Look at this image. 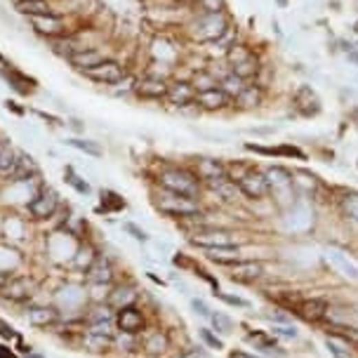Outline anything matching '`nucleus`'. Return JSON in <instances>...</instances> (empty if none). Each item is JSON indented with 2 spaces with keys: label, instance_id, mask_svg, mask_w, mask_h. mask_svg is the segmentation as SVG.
Instances as JSON below:
<instances>
[{
  "label": "nucleus",
  "instance_id": "nucleus-1",
  "mask_svg": "<svg viewBox=\"0 0 358 358\" xmlns=\"http://www.w3.org/2000/svg\"><path fill=\"white\" fill-rule=\"evenodd\" d=\"M231 31V19L227 12H196L191 21L186 24V33L191 36L194 43L201 45H214Z\"/></svg>",
  "mask_w": 358,
  "mask_h": 358
},
{
  "label": "nucleus",
  "instance_id": "nucleus-2",
  "mask_svg": "<svg viewBox=\"0 0 358 358\" xmlns=\"http://www.w3.org/2000/svg\"><path fill=\"white\" fill-rule=\"evenodd\" d=\"M158 186L165 191H172V194H181L189 198H198L201 194V179L196 177L194 170L189 168H179V165H168V168H161L158 172Z\"/></svg>",
  "mask_w": 358,
  "mask_h": 358
},
{
  "label": "nucleus",
  "instance_id": "nucleus-3",
  "mask_svg": "<svg viewBox=\"0 0 358 358\" xmlns=\"http://www.w3.org/2000/svg\"><path fill=\"white\" fill-rule=\"evenodd\" d=\"M153 205H156V210L161 214L172 217V219L201 217V203H198V198L172 194V191H165V189H161L156 196H153Z\"/></svg>",
  "mask_w": 358,
  "mask_h": 358
},
{
  "label": "nucleus",
  "instance_id": "nucleus-4",
  "mask_svg": "<svg viewBox=\"0 0 358 358\" xmlns=\"http://www.w3.org/2000/svg\"><path fill=\"white\" fill-rule=\"evenodd\" d=\"M62 208V198H59L57 191L47 184H38V189L31 194V201L26 203V214L33 219V222H45V219H52L54 214Z\"/></svg>",
  "mask_w": 358,
  "mask_h": 358
},
{
  "label": "nucleus",
  "instance_id": "nucleus-5",
  "mask_svg": "<svg viewBox=\"0 0 358 358\" xmlns=\"http://www.w3.org/2000/svg\"><path fill=\"white\" fill-rule=\"evenodd\" d=\"M26 21H29L31 31L36 33V36H41L43 41H52V38H59V36H64V33L76 31L74 24H71V21L66 19V14H62V12L31 16V19H26Z\"/></svg>",
  "mask_w": 358,
  "mask_h": 358
},
{
  "label": "nucleus",
  "instance_id": "nucleus-6",
  "mask_svg": "<svg viewBox=\"0 0 358 358\" xmlns=\"http://www.w3.org/2000/svg\"><path fill=\"white\" fill-rule=\"evenodd\" d=\"M128 74H130V71H128V66H125L123 62H118V59H113V57H107L102 64H97L95 69L85 71V74H82V78H87V80L97 82V85H104V87H109V90H111V87L118 85V82L123 80Z\"/></svg>",
  "mask_w": 358,
  "mask_h": 358
},
{
  "label": "nucleus",
  "instance_id": "nucleus-7",
  "mask_svg": "<svg viewBox=\"0 0 358 358\" xmlns=\"http://www.w3.org/2000/svg\"><path fill=\"white\" fill-rule=\"evenodd\" d=\"M264 172H267V179H269V194L278 198L283 205H293V198H295L293 175L285 168H280V165H273V168L264 170Z\"/></svg>",
  "mask_w": 358,
  "mask_h": 358
},
{
  "label": "nucleus",
  "instance_id": "nucleus-8",
  "mask_svg": "<svg viewBox=\"0 0 358 358\" xmlns=\"http://www.w3.org/2000/svg\"><path fill=\"white\" fill-rule=\"evenodd\" d=\"M168 82L158 76H137L135 87H132V97H137L139 102H165L168 97Z\"/></svg>",
  "mask_w": 358,
  "mask_h": 358
},
{
  "label": "nucleus",
  "instance_id": "nucleus-9",
  "mask_svg": "<svg viewBox=\"0 0 358 358\" xmlns=\"http://www.w3.org/2000/svg\"><path fill=\"white\" fill-rule=\"evenodd\" d=\"M236 184H238L240 194H243L245 198H250V201H262V198L269 196L267 172H262V170H257V168L247 170V172L238 181H236Z\"/></svg>",
  "mask_w": 358,
  "mask_h": 358
},
{
  "label": "nucleus",
  "instance_id": "nucleus-10",
  "mask_svg": "<svg viewBox=\"0 0 358 358\" xmlns=\"http://www.w3.org/2000/svg\"><path fill=\"white\" fill-rule=\"evenodd\" d=\"M196 95L198 92L196 87L191 85L189 78H172L168 82V97H165V102L175 109H189L194 107Z\"/></svg>",
  "mask_w": 358,
  "mask_h": 358
},
{
  "label": "nucleus",
  "instance_id": "nucleus-11",
  "mask_svg": "<svg viewBox=\"0 0 358 358\" xmlns=\"http://www.w3.org/2000/svg\"><path fill=\"white\" fill-rule=\"evenodd\" d=\"M194 107L198 111H205V113H219V111H227V109L234 107V99H231L222 87H212V90L198 92Z\"/></svg>",
  "mask_w": 358,
  "mask_h": 358
},
{
  "label": "nucleus",
  "instance_id": "nucleus-12",
  "mask_svg": "<svg viewBox=\"0 0 358 358\" xmlns=\"http://www.w3.org/2000/svg\"><path fill=\"white\" fill-rule=\"evenodd\" d=\"M293 104L297 109V113L304 115V118H313V115L321 113L323 104H321V97L316 95L311 85H300L293 95Z\"/></svg>",
  "mask_w": 358,
  "mask_h": 358
},
{
  "label": "nucleus",
  "instance_id": "nucleus-13",
  "mask_svg": "<svg viewBox=\"0 0 358 358\" xmlns=\"http://www.w3.org/2000/svg\"><path fill=\"white\" fill-rule=\"evenodd\" d=\"M191 245L203 247V250H212V247H229L236 245L234 234L224 229H205V231H198V234L191 236Z\"/></svg>",
  "mask_w": 358,
  "mask_h": 358
},
{
  "label": "nucleus",
  "instance_id": "nucleus-14",
  "mask_svg": "<svg viewBox=\"0 0 358 358\" xmlns=\"http://www.w3.org/2000/svg\"><path fill=\"white\" fill-rule=\"evenodd\" d=\"M113 323L120 335H137L144 330V313L137 309V306H125V309L115 311Z\"/></svg>",
  "mask_w": 358,
  "mask_h": 358
},
{
  "label": "nucleus",
  "instance_id": "nucleus-15",
  "mask_svg": "<svg viewBox=\"0 0 358 358\" xmlns=\"http://www.w3.org/2000/svg\"><path fill=\"white\" fill-rule=\"evenodd\" d=\"M33 280L29 276H12V278H5L3 288H0V295L10 302H26L33 295Z\"/></svg>",
  "mask_w": 358,
  "mask_h": 358
},
{
  "label": "nucleus",
  "instance_id": "nucleus-16",
  "mask_svg": "<svg viewBox=\"0 0 358 358\" xmlns=\"http://www.w3.org/2000/svg\"><path fill=\"white\" fill-rule=\"evenodd\" d=\"M107 57H109V54L97 45V47H85V49H80V52H76L74 57L66 59V64H69L71 69L78 71V74L82 76L85 71H90V69H95L97 64H102Z\"/></svg>",
  "mask_w": 358,
  "mask_h": 358
},
{
  "label": "nucleus",
  "instance_id": "nucleus-17",
  "mask_svg": "<svg viewBox=\"0 0 358 358\" xmlns=\"http://www.w3.org/2000/svg\"><path fill=\"white\" fill-rule=\"evenodd\" d=\"M0 76L8 82V87H12L14 92H19V95H31L33 90L38 87V82L31 78V76L21 74L19 69H14V66H3L0 69Z\"/></svg>",
  "mask_w": 358,
  "mask_h": 358
},
{
  "label": "nucleus",
  "instance_id": "nucleus-18",
  "mask_svg": "<svg viewBox=\"0 0 358 358\" xmlns=\"http://www.w3.org/2000/svg\"><path fill=\"white\" fill-rule=\"evenodd\" d=\"M194 172L196 177L201 179V184H208V181L212 179L227 177V165L219 161V158H198Z\"/></svg>",
  "mask_w": 358,
  "mask_h": 358
},
{
  "label": "nucleus",
  "instance_id": "nucleus-19",
  "mask_svg": "<svg viewBox=\"0 0 358 358\" xmlns=\"http://www.w3.org/2000/svg\"><path fill=\"white\" fill-rule=\"evenodd\" d=\"M262 102H264V87L260 82L252 80L247 82L245 90L234 99V109H238V111H252V109L262 107Z\"/></svg>",
  "mask_w": 358,
  "mask_h": 358
},
{
  "label": "nucleus",
  "instance_id": "nucleus-20",
  "mask_svg": "<svg viewBox=\"0 0 358 358\" xmlns=\"http://www.w3.org/2000/svg\"><path fill=\"white\" fill-rule=\"evenodd\" d=\"M26 321H29V326L33 328H47L59 321V311L57 306H47V304L29 306V309H26Z\"/></svg>",
  "mask_w": 358,
  "mask_h": 358
},
{
  "label": "nucleus",
  "instance_id": "nucleus-21",
  "mask_svg": "<svg viewBox=\"0 0 358 358\" xmlns=\"http://www.w3.org/2000/svg\"><path fill=\"white\" fill-rule=\"evenodd\" d=\"M12 8H14V12L19 16H24V19L57 12V10H54V0H16V3H12Z\"/></svg>",
  "mask_w": 358,
  "mask_h": 358
},
{
  "label": "nucleus",
  "instance_id": "nucleus-22",
  "mask_svg": "<svg viewBox=\"0 0 358 358\" xmlns=\"http://www.w3.org/2000/svg\"><path fill=\"white\" fill-rule=\"evenodd\" d=\"M87 280L97 285H111L113 283V264L107 255H97L95 264L87 269Z\"/></svg>",
  "mask_w": 358,
  "mask_h": 358
},
{
  "label": "nucleus",
  "instance_id": "nucleus-23",
  "mask_svg": "<svg viewBox=\"0 0 358 358\" xmlns=\"http://www.w3.org/2000/svg\"><path fill=\"white\" fill-rule=\"evenodd\" d=\"M264 276V264L262 262H236L231 267V280H240V283H250Z\"/></svg>",
  "mask_w": 358,
  "mask_h": 358
},
{
  "label": "nucleus",
  "instance_id": "nucleus-24",
  "mask_svg": "<svg viewBox=\"0 0 358 358\" xmlns=\"http://www.w3.org/2000/svg\"><path fill=\"white\" fill-rule=\"evenodd\" d=\"M255 59H257L255 49L245 45V43H234V45L224 52V62H227L229 69H236V66L247 64V62H255Z\"/></svg>",
  "mask_w": 358,
  "mask_h": 358
},
{
  "label": "nucleus",
  "instance_id": "nucleus-25",
  "mask_svg": "<svg viewBox=\"0 0 358 358\" xmlns=\"http://www.w3.org/2000/svg\"><path fill=\"white\" fill-rule=\"evenodd\" d=\"M137 302V290L132 285H120V288H113L107 297V304L111 306L113 311H120L125 306H135Z\"/></svg>",
  "mask_w": 358,
  "mask_h": 358
},
{
  "label": "nucleus",
  "instance_id": "nucleus-26",
  "mask_svg": "<svg viewBox=\"0 0 358 358\" xmlns=\"http://www.w3.org/2000/svg\"><path fill=\"white\" fill-rule=\"evenodd\" d=\"M205 186L212 191V194H217L219 201H224V203H236V196L240 194V191H238V184H236L234 179H229V177L212 179V181H208Z\"/></svg>",
  "mask_w": 358,
  "mask_h": 358
},
{
  "label": "nucleus",
  "instance_id": "nucleus-27",
  "mask_svg": "<svg viewBox=\"0 0 358 358\" xmlns=\"http://www.w3.org/2000/svg\"><path fill=\"white\" fill-rule=\"evenodd\" d=\"M80 344L85 351H90V354H104V351L111 349L113 344V337H109V335H99V333H90V330H85L80 337Z\"/></svg>",
  "mask_w": 358,
  "mask_h": 358
},
{
  "label": "nucleus",
  "instance_id": "nucleus-28",
  "mask_svg": "<svg viewBox=\"0 0 358 358\" xmlns=\"http://www.w3.org/2000/svg\"><path fill=\"white\" fill-rule=\"evenodd\" d=\"M328 262L333 264V267L337 269V271L342 273L344 278H349V280H354V283H358V267L346 255H342L339 250H330L328 252Z\"/></svg>",
  "mask_w": 358,
  "mask_h": 358
},
{
  "label": "nucleus",
  "instance_id": "nucleus-29",
  "mask_svg": "<svg viewBox=\"0 0 358 358\" xmlns=\"http://www.w3.org/2000/svg\"><path fill=\"white\" fill-rule=\"evenodd\" d=\"M205 257L210 262L217 264H227V267H234L236 262H240V250L238 245H229V247H212V250H205Z\"/></svg>",
  "mask_w": 358,
  "mask_h": 358
},
{
  "label": "nucleus",
  "instance_id": "nucleus-30",
  "mask_svg": "<svg viewBox=\"0 0 358 358\" xmlns=\"http://www.w3.org/2000/svg\"><path fill=\"white\" fill-rule=\"evenodd\" d=\"M245 85H247V82H245L243 78H240V76H236L231 69H227L222 76H219V87H222V90L227 92V95H229L231 99L238 97L240 92L245 90Z\"/></svg>",
  "mask_w": 358,
  "mask_h": 358
},
{
  "label": "nucleus",
  "instance_id": "nucleus-31",
  "mask_svg": "<svg viewBox=\"0 0 358 358\" xmlns=\"http://www.w3.org/2000/svg\"><path fill=\"white\" fill-rule=\"evenodd\" d=\"M66 144H69L71 148H76V151L85 153V156H90V158H102V156H104L102 144H99V142H95V139H82V137H69V139H66Z\"/></svg>",
  "mask_w": 358,
  "mask_h": 358
},
{
  "label": "nucleus",
  "instance_id": "nucleus-32",
  "mask_svg": "<svg viewBox=\"0 0 358 358\" xmlns=\"http://www.w3.org/2000/svg\"><path fill=\"white\" fill-rule=\"evenodd\" d=\"M97 260V250L92 243H80L78 247H76V255H74V267L80 269V271L87 273V269L95 264Z\"/></svg>",
  "mask_w": 358,
  "mask_h": 358
},
{
  "label": "nucleus",
  "instance_id": "nucleus-33",
  "mask_svg": "<svg viewBox=\"0 0 358 358\" xmlns=\"http://www.w3.org/2000/svg\"><path fill=\"white\" fill-rule=\"evenodd\" d=\"M247 342L255 344L257 349H262L264 354H273V356H285V351L280 349L278 342L273 337H267L264 333H250L247 335Z\"/></svg>",
  "mask_w": 358,
  "mask_h": 358
},
{
  "label": "nucleus",
  "instance_id": "nucleus-34",
  "mask_svg": "<svg viewBox=\"0 0 358 358\" xmlns=\"http://www.w3.org/2000/svg\"><path fill=\"white\" fill-rule=\"evenodd\" d=\"M64 181L66 184L71 186V189L76 191V194H80V196H90L92 194V186H90V181L87 179H82L78 172H76L71 165H66L64 168Z\"/></svg>",
  "mask_w": 358,
  "mask_h": 358
},
{
  "label": "nucleus",
  "instance_id": "nucleus-35",
  "mask_svg": "<svg viewBox=\"0 0 358 358\" xmlns=\"http://www.w3.org/2000/svg\"><path fill=\"white\" fill-rule=\"evenodd\" d=\"M189 80L191 85L196 87V92H205V90H212V87H219L217 76H214L210 69H198Z\"/></svg>",
  "mask_w": 358,
  "mask_h": 358
},
{
  "label": "nucleus",
  "instance_id": "nucleus-36",
  "mask_svg": "<svg viewBox=\"0 0 358 358\" xmlns=\"http://www.w3.org/2000/svg\"><path fill=\"white\" fill-rule=\"evenodd\" d=\"M339 210L349 222L358 224V191H344L339 198Z\"/></svg>",
  "mask_w": 358,
  "mask_h": 358
},
{
  "label": "nucleus",
  "instance_id": "nucleus-37",
  "mask_svg": "<svg viewBox=\"0 0 358 358\" xmlns=\"http://www.w3.org/2000/svg\"><path fill=\"white\" fill-rule=\"evenodd\" d=\"M168 344L170 342H168V335L165 333H151L144 342V351L148 356H161V354H165Z\"/></svg>",
  "mask_w": 358,
  "mask_h": 358
},
{
  "label": "nucleus",
  "instance_id": "nucleus-38",
  "mask_svg": "<svg viewBox=\"0 0 358 358\" xmlns=\"http://www.w3.org/2000/svg\"><path fill=\"white\" fill-rule=\"evenodd\" d=\"M113 309L109 304H99L95 306L92 311H87V316H85V323L87 326H95V323H113Z\"/></svg>",
  "mask_w": 358,
  "mask_h": 358
},
{
  "label": "nucleus",
  "instance_id": "nucleus-39",
  "mask_svg": "<svg viewBox=\"0 0 358 358\" xmlns=\"http://www.w3.org/2000/svg\"><path fill=\"white\" fill-rule=\"evenodd\" d=\"M102 208H104V212H118V210H123L125 208V201L115 194V191L104 189L102 191Z\"/></svg>",
  "mask_w": 358,
  "mask_h": 358
},
{
  "label": "nucleus",
  "instance_id": "nucleus-40",
  "mask_svg": "<svg viewBox=\"0 0 358 358\" xmlns=\"http://www.w3.org/2000/svg\"><path fill=\"white\" fill-rule=\"evenodd\" d=\"M326 311H328V304L323 300H311L302 306V313H304V318H309V321H318V318H323L326 316Z\"/></svg>",
  "mask_w": 358,
  "mask_h": 358
},
{
  "label": "nucleus",
  "instance_id": "nucleus-41",
  "mask_svg": "<svg viewBox=\"0 0 358 358\" xmlns=\"http://www.w3.org/2000/svg\"><path fill=\"white\" fill-rule=\"evenodd\" d=\"M210 323H212V328L217 330V333H222V335H231V333H234V321H231L227 313L212 311L210 313Z\"/></svg>",
  "mask_w": 358,
  "mask_h": 358
},
{
  "label": "nucleus",
  "instance_id": "nucleus-42",
  "mask_svg": "<svg viewBox=\"0 0 358 358\" xmlns=\"http://www.w3.org/2000/svg\"><path fill=\"white\" fill-rule=\"evenodd\" d=\"M196 12H227V0H196Z\"/></svg>",
  "mask_w": 358,
  "mask_h": 358
},
{
  "label": "nucleus",
  "instance_id": "nucleus-43",
  "mask_svg": "<svg viewBox=\"0 0 358 358\" xmlns=\"http://www.w3.org/2000/svg\"><path fill=\"white\" fill-rule=\"evenodd\" d=\"M326 346H328L330 354H333V358H354L351 356V351L346 349L342 342H337V339H328Z\"/></svg>",
  "mask_w": 358,
  "mask_h": 358
},
{
  "label": "nucleus",
  "instance_id": "nucleus-44",
  "mask_svg": "<svg viewBox=\"0 0 358 358\" xmlns=\"http://www.w3.org/2000/svg\"><path fill=\"white\" fill-rule=\"evenodd\" d=\"M273 156H290V158H300V161H304V151H300L297 146H290V144H283V146H276L273 148Z\"/></svg>",
  "mask_w": 358,
  "mask_h": 358
},
{
  "label": "nucleus",
  "instance_id": "nucleus-45",
  "mask_svg": "<svg viewBox=\"0 0 358 358\" xmlns=\"http://www.w3.org/2000/svg\"><path fill=\"white\" fill-rule=\"evenodd\" d=\"M198 335H201V339L203 342H205L208 346H210V349H222V339L217 337V335L212 333V330H208V328H201L198 330Z\"/></svg>",
  "mask_w": 358,
  "mask_h": 358
},
{
  "label": "nucleus",
  "instance_id": "nucleus-46",
  "mask_svg": "<svg viewBox=\"0 0 358 358\" xmlns=\"http://www.w3.org/2000/svg\"><path fill=\"white\" fill-rule=\"evenodd\" d=\"M123 231H125V234H130L135 240H142V243H146V240H148V234H146V231L139 229L137 224H132V222H125V224H123Z\"/></svg>",
  "mask_w": 358,
  "mask_h": 358
},
{
  "label": "nucleus",
  "instance_id": "nucleus-47",
  "mask_svg": "<svg viewBox=\"0 0 358 358\" xmlns=\"http://www.w3.org/2000/svg\"><path fill=\"white\" fill-rule=\"evenodd\" d=\"M214 297H219L222 302H227L231 306H247V302L243 297H236V295H227V293H219V290H214Z\"/></svg>",
  "mask_w": 358,
  "mask_h": 358
},
{
  "label": "nucleus",
  "instance_id": "nucleus-48",
  "mask_svg": "<svg viewBox=\"0 0 358 358\" xmlns=\"http://www.w3.org/2000/svg\"><path fill=\"white\" fill-rule=\"evenodd\" d=\"M3 107L8 109V111H12L14 115H19V118H21V115H26V111H29L26 107H19V102H14V99H5Z\"/></svg>",
  "mask_w": 358,
  "mask_h": 358
},
{
  "label": "nucleus",
  "instance_id": "nucleus-49",
  "mask_svg": "<svg viewBox=\"0 0 358 358\" xmlns=\"http://www.w3.org/2000/svg\"><path fill=\"white\" fill-rule=\"evenodd\" d=\"M0 337L3 339H19V335H16V330L10 326V323H5L3 318H0Z\"/></svg>",
  "mask_w": 358,
  "mask_h": 358
},
{
  "label": "nucleus",
  "instance_id": "nucleus-50",
  "mask_svg": "<svg viewBox=\"0 0 358 358\" xmlns=\"http://www.w3.org/2000/svg\"><path fill=\"white\" fill-rule=\"evenodd\" d=\"M38 115V118L41 120H47L49 125H64L62 123V118H59V115H52V113H45V111H41V109H36V111H33Z\"/></svg>",
  "mask_w": 358,
  "mask_h": 358
},
{
  "label": "nucleus",
  "instance_id": "nucleus-51",
  "mask_svg": "<svg viewBox=\"0 0 358 358\" xmlns=\"http://www.w3.org/2000/svg\"><path fill=\"white\" fill-rule=\"evenodd\" d=\"M191 306H194V309H196V313H201V316L210 318L212 309H210V306H208V304H205V302H203V300H194V302H191Z\"/></svg>",
  "mask_w": 358,
  "mask_h": 358
},
{
  "label": "nucleus",
  "instance_id": "nucleus-52",
  "mask_svg": "<svg viewBox=\"0 0 358 358\" xmlns=\"http://www.w3.org/2000/svg\"><path fill=\"white\" fill-rule=\"evenodd\" d=\"M66 125H69L71 130H76V132H85V125H82V120H78V118L66 120Z\"/></svg>",
  "mask_w": 358,
  "mask_h": 358
},
{
  "label": "nucleus",
  "instance_id": "nucleus-53",
  "mask_svg": "<svg viewBox=\"0 0 358 358\" xmlns=\"http://www.w3.org/2000/svg\"><path fill=\"white\" fill-rule=\"evenodd\" d=\"M181 358H210V356H208V354H205V351H203V349H198V346H196V349H191L189 354H184V356H181Z\"/></svg>",
  "mask_w": 358,
  "mask_h": 358
},
{
  "label": "nucleus",
  "instance_id": "nucleus-54",
  "mask_svg": "<svg viewBox=\"0 0 358 358\" xmlns=\"http://www.w3.org/2000/svg\"><path fill=\"white\" fill-rule=\"evenodd\" d=\"M273 333H276V335H285V337H295L297 330L295 328H273Z\"/></svg>",
  "mask_w": 358,
  "mask_h": 358
},
{
  "label": "nucleus",
  "instance_id": "nucleus-55",
  "mask_svg": "<svg viewBox=\"0 0 358 358\" xmlns=\"http://www.w3.org/2000/svg\"><path fill=\"white\" fill-rule=\"evenodd\" d=\"M0 358H16V354L10 346H5V344H0Z\"/></svg>",
  "mask_w": 358,
  "mask_h": 358
},
{
  "label": "nucleus",
  "instance_id": "nucleus-56",
  "mask_svg": "<svg viewBox=\"0 0 358 358\" xmlns=\"http://www.w3.org/2000/svg\"><path fill=\"white\" fill-rule=\"evenodd\" d=\"M229 358H260V356H255V354H247V351H231L229 354Z\"/></svg>",
  "mask_w": 358,
  "mask_h": 358
},
{
  "label": "nucleus",
  "instance_id": "nucleus-57",
  "mask_svg": "<svg viewBox=\"0 0 358 358\" xmlns=\"http://www.w3.org/2000/svg\"><path fill=\"white\" fill-rule=\"evenodd\" d=\"M346 62L354 64V66H358V49H356V47L351 49V52H346Z\"/></svg>",
  "mask_w": 358,
  "mask_h": 358
},
{
  "label": "nucleus",
  "instance_id": "nucleus-58",
  "mask_svg": "<svg viewBox=\"0 0 358 358\" xmlns=\"http://www.w3.org/2000/svg\"><path fill=\"white\" fill-rule=\"evenodd\" d=\"M5 278H8V276H3V273H0V288H3V283H5Z\"/></svg>",
  "mask_w": 358,
  "mask_h": 358
},
{
  "label": "nucleus",
  "instance_id": "nucleus-59",
  "mask_svg": "<svg viewBox=\"0 0 358 358\" xmlns=\"http://www.w3.org/2000/svg\"><path fill=\"white\" fill-rule=\"evenodd\" d=\"M354 31L358 33V21H356V24H354Z\"/></svg>",
  "mask_w": 358,
  "mask_h": 358
},
{
  "label": "nucleus",
  "instance_id": "nucleus-60",
  "mask_svg": "<svg viewBox=\"0 0 358 358\" xmlns=\"http://www.w3.org/2000/svg\"><path fill=\"white\" fill-rule=\"evenodd\" d=\"M12 3H16V0H12Z\"/></svg>",
  "mask_w": 358,
  "mask_h": 358
},
{
  "label": "nucleus",
  "instance_id": "nucleus-61",
  "mask_svg": "<svg viewBox=\"0 0 358 358\" xmlns=\"http://www.w3.org/2000/svg\"><path fill=\"white\" fill-rule=\"evenodd\" d=\"M356 165H358V163H356Z\"/></svg>",
  "mask_w": 358,
  "mask_h": 358
}]
</instances>
